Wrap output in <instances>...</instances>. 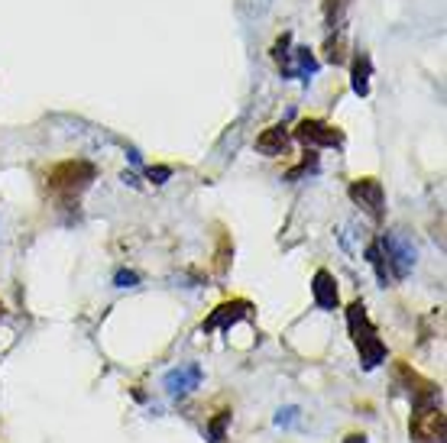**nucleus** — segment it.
<instances>
[{
  "label": "nucleus",
  "instance_id": "6e6552de",
  "mask_svg": "<svg viewBox=\"0 0 447 443\" xmlns=\"http://www.w3.org/2000/svg\"><path fill=\"white\" fill-rule=\"evenodd\" d=\"M198 385H201V366H198V362H185V366L169 369V372L162 376V388H166L172 398H185V395H192Z\"/></svg>",
  "mask_w": 447,
  "mask_h": 443
},
{
  "label": "nucleus",
  "instance_id": "39448f33",
  "mask_svg": "<svg viewBox=\"0 0 447 443\" xmlns=\"http://www.w3.org/2000/svg\"><path fill=\"white\" fill-rule=\"evenodd\" d=\"M350 201L360 204L376 224L386 217V191H382V184L376 178H356L350 184Z\"/></svg>",
  "mask_w": 447,
  "mask_h": 443
},
{
  "label": "nucleus",
  "instance_id": "a211bd4d",
  "mask_svg": "<svg viewBox=\"0 0 447 443\" xmlns=\"http://www.w3.org/2000/svg\"><path fill=\"white\" fill-rule=\"evenodd\" d=\"M344 7H347V0H328V4H324V17H328L331 26H338L340 10H344Z\"/></svg>",
  "mask_w": 447,
  "mask_h": 443
},
{
  "label": "nucleus",
  "instance_id": "4468645a",
  "mask_svg": "<svg viewBox=\"0 0 447 443\" xmlns=\"http://www.w3.org/2000/svg\"><path fill=\"white\" fill-rule=\"evenodd\" d=\"M227 424H230V411H220L218 418H214L211 424H208V440H211V443H224Z\"/></svg>",
  "mask_w": 447,
  "mask_h": 443
},
{
  "label": "nucleus",
  "instance_id": "f257e3e1",
  "mask_svg": "<svg viewBox=\"0 0 447 443\" xmlns=\"http://www.w3.org/2000/svg\"><path fill=\"white\" fill-rule=\"evenodd\" d=\"M91 182H94V165L85 162V159L59 162V165H52L49 175H46V188H49V194L62 204H75Z\"/></svg>",
  "mask_w": 447,
  "mask_h": 443
},
{
  "label": "nucleus",
  "instance_id": "423d86ee",
  "mask_svg": "<svg viewBox=\"0 0 447 443\" xmlns=\"http://www.w3.org/2000/svg\"><path fill=\"white\" fill-rule=\"evenodd\" d=\"M253 304L246 298H230V301H220L218 308L201 320V334H211V330H230L234 324H240L243 318H250Z\"/></svg>",
  "mask_w": 447,
  "mask_h": 443
},
{
  "label": "nucleus",
  "instance_id": "7ed1b4c3",
  "mask_svg": "<svg viewBox=\"0 0 447 443\" xmlns=\"http://www.w3.org/2000/svg\"><path fill=\"white\" fill-rule=\"evenodd\" d=\"M376 243H380L382 256H386V262H389L392 282L405 278V275H408V272L415 268V259H418V250H415V243L408 240V236H405L402 230H389V233H382Z\"/></svg>",
  "mask_w": 447,
  "mask_h": 443
},
{
  "label": "nucleus",
  "instance_id": "412c9836",
  "mask_svg": "<svg viewBox=\"0 0 447 443\" xmlns=\"http://www.w3.org/2000/svg\"><path fill=\"white\" fill-rule=\"evenodd\" d=\"M344 443H370V440H366V434H347Z\"/></svg>",
  "mask_w": 447,
  "mask_h": 443
},
{
  "label": "nucleus",
  "instance_id": "1a4fd4ad",
  "mask_svg": "<svg viewBox=\"0 0 447 443\" xmlns=\"http://www.w3.org/2000/svg\"><path fill=\"white\" fill-rule=\"evenodd\" d=\"M312 294H314V304L321 311H334L340 304V294H338V278L331 275L328 268H318L312 278Z\"/></svg>",
  "mask_w": 447,
  "mask_h": 443
},
{
  "label": "nucleus",
  "instance_id": "f03ea898",
  "mask_svg": "<svg viewBox=\"0 0 447 443\" xmlns=\"http://www.w3.org/2000/svg\"><path fill=\"white\" fill-rule=\"evenodd\" d=\"M347 330L354 336V346H356V353H360V362L366 372L376 369L380 362H386V343L380 340L370 314H366V308H363L360 301H354L347 308Z\"/></svg>",
  "mask_w": 447,
  "mask_h": 443
},
{
  "label": "nucleus",
  "instance_id": "f8f14e48",
  "mask_svg": "<svg viewBox=\"0 0 447 443\" xmlns=\"http://www.w3.org/2000/svg\"><path fill=\"white\" fill-rule=\"evenodd\" d=\"M366 262L373 266V272H376V278H380L382 285H392V272H389V262H386V256H382L380 243H373L370 250H366Z\"/></svg>",
  "mask_w": 447,
  "mask_h": 443
},
{
  "label": "nucleus",
  "instance_id": "6ab92c4d",
  "mask_svg": "<svg viewBox=\"0 0 447 443\" xmlns=\"http://www.w3.org/2000/svg\"><path fill=\"white\" fill-rule=\"evenodd\" d=\"M136 282H140V275H136V272H130V268H120L117 275H114V285H117V288H133Z\"/></svg>",
  "mask_w": 447,
  "mask_h": 443
},
{
  "label": "nucleus",
  "instance_id": "dca6fc26",
  "mask_svg": "<svg viewBox=\"0 0 447 443\" xmlns=\"http://www.w3.org/2000/svg\"><path fill=\"white\" fill-rule=\"evenodd\" d=\"M314 168H318V156H314V149H308V152H305V159L298 162V165L286 175V182H295V178L302 175V172H314Z\"/></svg>",
  "mask_w": 447,
  "mask_h": 443
},
{
  "label": "nucleus",
  "instance_id": "ddd939ff",
  "mask_svg": "<svg viewBox=\"0 0 447 443\" xmlns=\"http://www.w3.org/2000/svg\"><path fill=\"white\" fill-rule=\"evenodd\" d=\"M295 59H298V68H295V78L308 81V78L318 71V59L312 55V49H295Z\"/></svg>",
  "mask_w": 447,
  "mask_h": 443
},
{
  "label": "nucleus",
  "instance_id": "9d476101",
  "mask_svg": "<svg viewBox=\"0 0 447 443\" xmlns=\"http://www.w3.org/2000/svg\"><path fill=\"white\" fill-rule=\"evenodd\" d=\"M286 146H288V130L282 123L266 126V130L256 136V152H262V156H282Z\"/></svg>",
  "mask_w": 447,
  "mask_h": 443
},
{
  "label": "nucleus",
  "instance_id": "2eb2a0df",
  "mask_svg": "<svg viewBox=\"0 0 447 443\" xmlns=\"http://www.w3.org/2000/svg\"><path fill=\"white\" fill-rule=\"evenodd\" d=\"M230 252H234V246H230V240H227V236H220V246H218V252H214V259H218V262H214V272H218V275H224V272H227V256H230Z\"/></svg>",
  "mask_w": 447,
  "mask_h": 443
},
{
  "label": "nucleus",
  "instance_id": "4be33fe9",
  "mask_svg": "<svg viewBox=\"0 0 447 443\" xmlns=\"http://www.w3.org/2000/svg\"><path fill=\"white\" fill-rule=\"evenodd\" d=\"M0 318H4V304H0Z\"/></svg>",
  "mask_w": 447,
  "mask_h": 443
},
{
  "label": "nucleus",
  "instance_id": "0eeeda50",
  "mask_svg": "<svg viewBox=\"0 0 447 443\" xmlns=\"http://www.w3.org/2000/svg\"><path fill=\"white\" fill-rule=\"evenodd\" d=\"M295 139L308 149H328V146H344V133L338 126L321 123V120H298Z\"/></svg>",
  "mask_w": 447,
  "mask_h": 443
},
{
  "label": "nucleus",
  "instance_id": "20e7f679",
  "mask_svg": "<svg viewBox=\"0 0 447 443\" xmlns=\"http://www.w3.org/2000/svg\"><path fill=\"white\" fill-rule=\"evenodd\" d=\"M412 440L415 443H444L447 424H444V411H441L438 402L428 404H412Z\"/></svg>",
  "mask_w": 447,
  "mask_h": 443
},
{
  "label": "nucleus",
  "instance_id": "9b49d317",
  "mask_svg": "<svg viewBox=\"0 0 447 443\" xmlns=\"http://www.w3.org/2000/svg\"><path fill=\"white\" fill-rule=\"evenodd\" d=\"M370 75H373V62L366 52H360L354 59V68H350V78H354V94H360V97H366L370 94Z\"/></svg>",
  "mask_w": 447,
  "mask_h": 443
},
{
  "label": "nucleus",
  "instance_id": "f3484780",
  "mask_svg": "<svg viewBox=\"0 0 447 443\" xmlns=\"http://www.w3.org/2000/svg\"><path fill=\"white\" fill-rule=\"evenodd\" d=\"M146 178H149L152 184H166L172 178V168L169 165H152V168H146Z\"/></svg>",
  "mask_w": 447,
  "mask_h": 443
},
{
  "label": "nucleus",
  "instance_id": "aec40b11",
  "mask_svg": "<svg viewBox=\"0 0 447 443\" xmlns=\"http://www.w3.org/2000/svg\"><path fill=\"white\" fill-rule=\"evenodd\" d=\"M295 418H298V408H282V411L276 414V427H288Z\"/></svg>",
  "mask_w": 447,
  "mask_h": 443
}]
</instances>
